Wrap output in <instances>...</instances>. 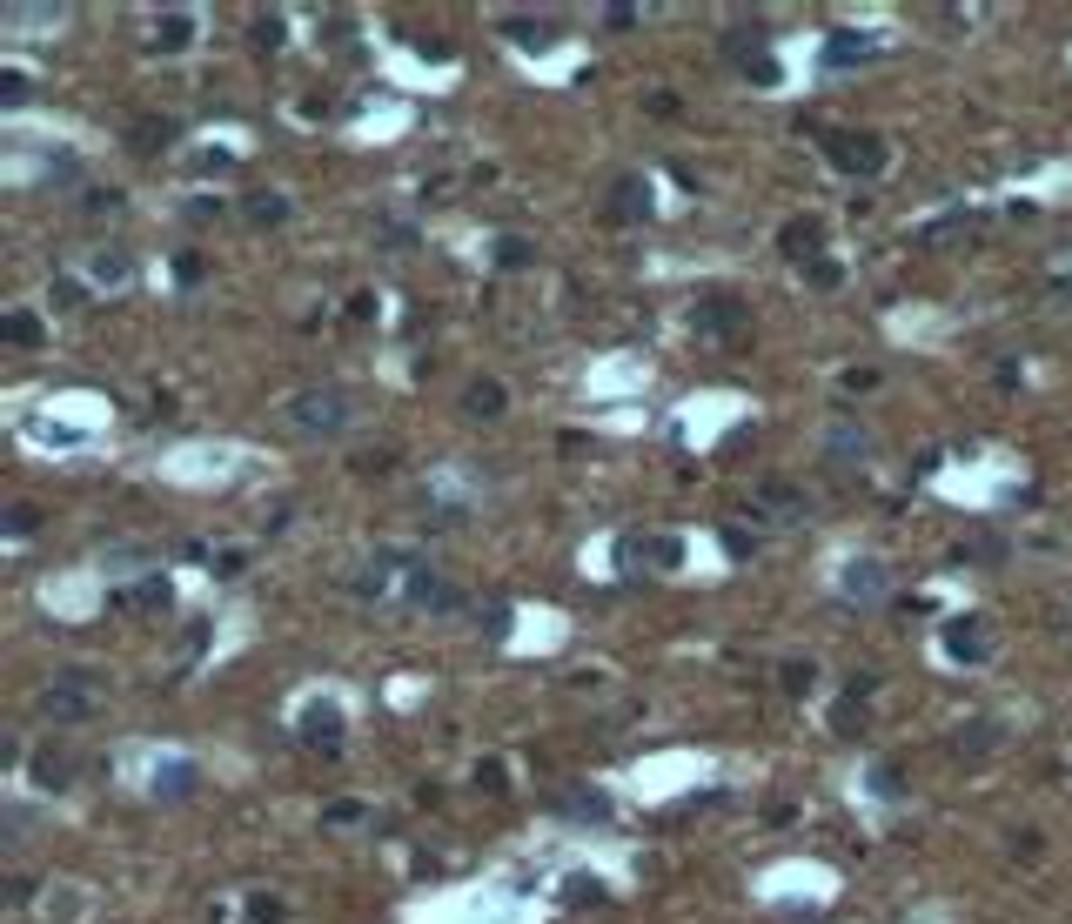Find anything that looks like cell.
Wrapping results in <instances>:
<instances>
[{
    "label": "cell",
    "mask_w": 1072,
    "mask_h": 924,
    "mask_svg": "<svg viewBox=\"0 0 1072 924\" xmlns=\"http://www.w3.org/2000/svg\"><path fill=\"white\" fill-rule=\"evenodd\" d=\"M851 596H878L885 590V576H878V563H851V583H845Z\"/></svg>",
    "instance_id": "4"
},
{
    "label": "cell",
    "mask_w": 1072,
    "mask_h": 924,
    "mask_svg": "<svg viewBox=\"0 0 1072 924\" xmlns=\"http://www.w3.org/2000/svg\"><path fill=\"white\" fill-rule=\"evenodd\" d=\"M289 422L295 429H342L349 422V396L342 389H309V396H295Z\"/></svg>",
    "instance_id": "1"
},
{
    "label": "cell",
    "mask_w": 1072,
    "mask_h": 924,
    "mask_svg": "<svg viewBox=\"0 0 1072 924\" xmlns=\"http://www.w3.org/2000/svg\"><path fill=\"white\" fill-rule=\"evenodd\" d=\"M503 27H510L516 41H536V47L550 41V21H503Z\"/></svg>",
    "instance_id": "6"
},
{
    "label": "cell",
    "mask_w": 1072,
    "mask_h": 924,
    "mask_svg": "<svg viewBox=\"0 0 1072 924\" xmlns=\"http://www.w3.org/2000/svg\"><path fill=\"white\" fill-rule=\"evenodd\" d=\"M94 697L88 690H47V717H88Z\"/></svg>",
    "instance_id": "3"
},
{
    "label": "cell",
    "mask_w": 1072,
    "mask_h": 924,
    "mask_svg": "<svg viewBox=\"0 0 1072 924\" xmlns=\"http://www.w3.org/2000/svg\"><path fill=\"white\" fill-rule=\"evenodd\" d=\"M496 409H503V389L496 382H476L469 389V416H496Z\"/></svg>",
    "instance_id": "5"
},
{
    "label": "cell",
    "mask_w": 1072,
    "mask_h": 924,
    "mask_svg": "<svg viewBox=\"0 0 1072 924\" xmlns=\"http://www.w3.org/2000/svg\"><path fill=\"white\" fill-rule=\"evenodd\" d=\"M831 161H838V168H878V148H871L865 134H838V141H831Z\"/></svg>",
    "instance_id": "2"
},
{
    "label": "cell",
    "mask_w": 1072,
    "mask_h": 924,
    "mask_svg": "<svg viewBox=\"0 0 1072 924\" xmlns=\"http://www.w3.org/2000/svg\"><path fill=\"white\" fill-rule=\"evenodd\" d=\"M155 41H161V47H181V41H188V21H181V14H168V21H161V34H155Z\"/></svg>",
    "instance_id": "7"
}]
</instances>
